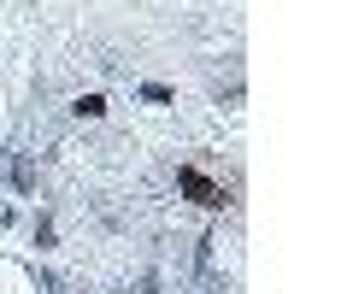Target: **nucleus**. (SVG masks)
<instances>
[{
	"label": "nucleus",
	"mask_w": 353,
	"mask_h": 294,
	"mask_svg": "<svg viewBox=\"0 0 353 294\" xmlns=\"http://www.w3.org/2000/svg\"><path fill=\"white\" fill-rule=\"evenodd\" d=\"M176 189L189 194V200H201V206H224V189H218V182H206L194 165H183V171H176Z\"/></svg>",
	"instance_id": "1"
},
{
	"label": "nucleus",
	"mask_w": 353,
	"mask_h": 294,
	"mask_svg": "<svg viewBox=\"0 0 353 294\" xmlns=\"http://www.w3.org/2000/svg\"><path fill=\"white\" fill-rule=\"evenodd\" d=\"M141 101H153V106H165V101H171V89H165V83H148V89H141Z\"/></svg>",
	"instance_id": "3"
},
{
	"label": "nucleus",
	"mask_w": 353,
	"mask_h": 294,
	"mask_svg": "<svg viewBox=\"0 0 353 294\" xmlns=\"http://www.w3.org/2000/svg\"><path fill=\"white\" fill-rule=\"evenodd\" d=\"M71 112H77V118H101V112H106V101H101V94H83Z\"/></svg>",
	"instance_id": "2"
}]
</instances>
